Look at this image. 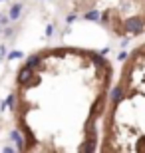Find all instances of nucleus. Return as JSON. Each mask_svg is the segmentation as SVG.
<instances>
[{
    "label": "nucleus",
    "instance_id": "1",
    "mask_svg": "<svg viewBox=\"0 0 145 153\" xmlns=\"http://www.w3.org/2000/svg\"><path fill=\"white\" fill-rule=\"evenodd\" d=\"M123 30L125 32H131V34H141L145 30V20L139 16H131L123 22Z\"/></svg>",
    "mask_w": 145,
    "mask_h": 153
},
{
    "label": "nucleus",
    "instance_id": "2",
    "mask_svg": "<svg viewBox=\"0 0 145 153\" xmlns=\"http://www.w3.org/2000/svg\"><path fill=\"white\" fill-rule=\"evenodd\" d=\"M123 97H125V90H123V85H115L112 90V94H109V103L112 105H117L119 102H123Z\"/></svg>",
    "mask_w": 145,
    "mask_h": 153
},
{
    "label": "nucleus",
    "instance_id": "3",
    "mask_svg": "<svg viewBox=\"0 0 145 153\" xmlns=\"http://www.w3.org/2000/svg\"><path fill=\"white\" fill-rule=\"evenodd\" d=\"M34 76V70L32 68H28V66H24L20 72H18V84L20 85H26L28 84V79Z\"/></svg>",
    "mask_w": 145,
    "mask_h": 153
},
{
    "label": "nucleus",
    "instance_id": "4",
    "mask_svg": "<svg viewBox=\"0 0 145 153\" xmlns=\"http://www.w3.org/2000/svg\"><path fill=\"white\" fill-rule=\"evenodd\" d=\"M42 58H44V54H34V56H30L28 60H26V66L32 70H36L40 66V62H42Z\"/></svg>",
    "mask_w": 145,
    "mask_h": 153
},
{
    "label": "nucleus",
    "instance_id": "5",
    "mask_svg": "<svg viewBox=\"0 0 145 153\" xmlns=\"http://www.w3.org/2000/svg\"><path fill=\"white\" fill-rule=\"evenodd\" d=\"M10 137L14 139V143H16V149H18V151H24V139H22V135H20V131H18V129H12Z\"/></svg>",
    "mask_w": 145,
    "mask_h": 153
},
{
    "label": "nucleus",
    "instance_id": "6",
    "mask_svg": "<svg viewBox=\"0 0 145 153\" xmlns=\"http://www.w3.org/2000/svg\"><path fill=\"white\" fill-rule=\"evenodd\" d=\"M84 18H86V20H91V22H100V12H97V10H88V12H86V14H84Z\"/></svg>",
    "mask_w": 145,
    "mask_h": 153
},
{
    "label": "nucleus",
    "instance_id": "7",
    "mask_svg": "<svg viewBox=\"0 0 145 153\" xmlns=\"http://www.w3.org/2000/svg\"><path fill=\"white\" fill-rule=\"evenodd\" d=\"M20 12H22V4H14L10 8V20H16L20 16Z\"/></svg>",
    "mask_w": 145,
    "mask_h": 153
},
{
    "label": "nucleus",
    "instance_id": "8",
    "mask_svg": "<svg viewBox=\"0 0 145 153\" xmlns=\"http://www.w3.org/2000/svg\"><path fill=\"white\" fill-rule=\"evenodd\" d=\"M18 58H22V52L14 50V52H10V54H8V60H18Z\"/></svg>",
    "mask_w": 145,
    "mask_h": 153
},
{
    "label": "nucleus",
    "instance_id": "9",
    "mask_svg": "<svg viewBox=\"0 0 145 153\" xmlns=\"http://www.w3.org/2000/svg\"><path fill=\"white\" fill-rule=\"evenodd\" d=\"M6 105H10L12 109L16 108V105H14V96H12V94H10V96H8V100H6Z\"/></svg>",
    "mask_w": 145,
    "mask_h": 153
},
{
    "label": "nucleus",
    "instance_id": "10",
    "mask_svg": "<svg viewBox=\"0 0 145 153\" xmlns=\"http://www.w3.org/2000/svg\"><path fill=\"white\" fill-rule=\"evenodd\" d=\"M52 34H54V26L48 24V28H46V36H52Z\"/></svg>",
    "mask_w": 145,
    "mask_h": 153
},
{
    "label": "nucleus",
    "instance_id": "11",
    "mask_svg": "<svg viewBox=\"0 0 145 153\" xmlns=\"http://www.w3.org/2000/svg\"><path fill=\"white\" fill-rule=\"evenodd\" d=\"M76 18H78V16H76V14H70V16L66 18V22H68V24H72L74 20H76Z\"/></svg>",
    "mask_w": 145,
    "mask_h": 153
},
{
    "label": "nucleus",
    "instance_id": "12",
    "mask_svg": "<svg viewBox=\"0 0 145 153\" xmlns=\"http://www.w3.org/2000/svg\"><path fill=\"white\" fill-rule=\"evenodd\" d=\"M8 24V18L6 16H0V26H6Z\"/></svg>",
    "mask_w": 145,
    "mask_h": 153
},
{
    "label": "nucleus",
    "instance_id": "13",
    "mask_svg": "<svg viewBox=\"0 0 145 153\" xmlns=\"http://www.w3.org/2000/svg\"><path fill=\"white\" fill-rule=\"evenodd\" d=\"M4 36H12V28H4Z\"/></svg>",
    "mask_w": 145,
    "mask_h": 153
},
{
    "label": "nucleus",
    "instance_id": "14",
    "mask_svg": "<svg viewBox=\"0 0 145 153\" xmlns=\"http://www.w3.org/2000/svg\"><path fill=\"white\" fill-rule=\"evenodd\" d=\"M143 20H145V18H143Z\"/></svg>",
    "mask_w": 145,
    "mask_h": 153
}]
</instances>
